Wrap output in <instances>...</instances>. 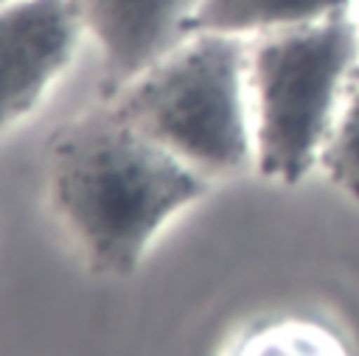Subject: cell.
<instances>
[{
    "mask_svg": "<svg viewBox=\"0 0 359 356\" xmlns=\"http://www.w3.org/2000/svg\"><path fill=\"white\" fill-rule=\"evenodd\" d=\"M50 196L98 275H132L208 177L157 146L112 101L84 109L48 143Z\"/></svg>",
    "mask_w": 359,
    "mask_h": 356,
    "instance_id": "obj_1",
    "label": "cell"
},
{
    "mask_svg": "<svg viewBox=\"0 0 359 356\" xmlns=\"http://www.w3.org/2000/svg\"><path fill=\"white\" fill-rule=\"evenodd\" d=\"M107 101L208 179L255 157L244 36L191 31Z\"/></svg>",
    "mask_w": 359,
    "mask_h": 356,
    "instance_id": "obj_2",
    "label": "cell"
},
{
    "mask_svg": "<svg viewBox=\"0 0 359 356\" xmlns=\"http://www.w3.org/2000/svg\"><path fill=\"white\" fill-rule=\"evenodd\" d=\"M356 64L351 11L247 39L252 163L266 179L297 182L320 165Z\"/></svg>",
    "mask_w": 359,
    "mask_h": 356,
    "instance_id": "obj_3",
    "label": "cell"
},
{
    "mask_svg": "<svg viewBox=\"0 0 359 356\" xmlns=\"http://www.w3.org/2000/svg\"><path fill=\"white\" fill-rule=\"evenodd\" d=\"M81 36L73 0H14L0 8V132L42 101Z\"/></svg>",
    "mask_w": 359,
    "mask_h": 356,
    "instance_id": "obj_4",
    "label": "cell"
},
{
    "mask_svg": "<svg viewBox=\"0 0 359 356\" xmlns=\"http://www.w3.org/2000/svg\"><path fill=\"white\" fill-rule=\"evenodd\" d=\"M101 53L107 98L151 67L194 28L202 0H73Z\"/></svg>",
    "mask_w": 359,
    "mask_h": 356,
    "instance_id": "obj_5",
    "label": "cell"
},
{
    "mask_svg": "<svg viewBox=\"0 0 359 356\" xmlns=\"http://www.w3.org/2000/svg\"><path fill=\"white\" fill-rule=\"evenodd\" d=\"M351 8H356V0H202L191 31H216L250 39L348 14Z\"/></svg>",
    "mask_w": 359,
    "mask_h": 356,
    "instance_id": "obj_6",
    "label": "cell"
},
{
    "mask_svg": "<svg viewBox=\"0 0 359 356\" xmlns=\"http://www.w3.org/2000/svg\"><path fill=\"white\" fill-rule=\"evenodd\" d=\"M320 165L345 196L359 202V64L323 146Z\"/></svg>",
    "mask_w": 359,
    "mask_h": 356,
    "instance_id": "obj_7",
    "label": "cell"
},
{
    "mask_svg": "<svg viewBox=\"0 0 359 356\" xmlns=\"http://www.w3.org/2000/svg\"><path fill=\"white\" fill-rule=\"evenodd\" d=\"M236 356H345L337 336L303 320H280L250 334Z\"/></svg>",
    "mask_w": 359,
    "mask_h": 356,
    "instance_id": "obj_8",
    "label": "cell"
},
{
    "mask_svg": "<svg viewBox=\"0 0 359 356\" xmlns=\"http://www.w3.org/2000/svg\"><path fill=\"white\" fill-rule=\"evenodd\" d=\"M8 3H14V0H0V8H3V6H8Z\"/></svg>",
    "mask_w": 359,
    "mask_h": 356,
    "instance_id": "obj_9",
    "label": "cell"
},
{
    "mask_svg": "<svg viewBox=\"0 0 359 356\" xmlns=\"http://www.w3.org/2000/svg\"><path fill=\"white\" fill-rule=\"evenodd\" d=\"M356 20H359V0H356Z\"/></svg>",
    "mask_w": 359,
    "mask_h": 356,
    "instance_id": "obj_10",
    "label": "cell"
}]
</instances>
